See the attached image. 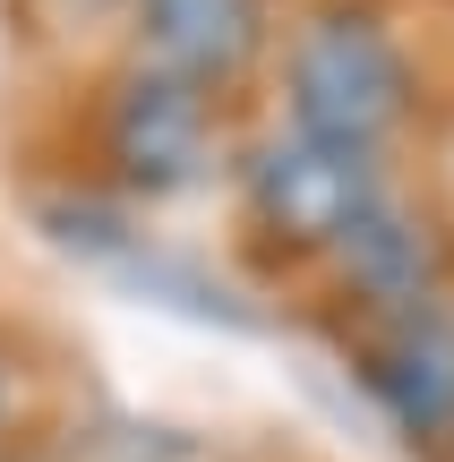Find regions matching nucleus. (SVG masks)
Returning a JSON list of instances; mask_svg holds the SVG:
<instances>
[{
    "label": "nucleus",
    "instance_id": "6e6552de",
    "mask_svg": "<svg viewBox=\"0 0 454 462\" xmlns=\"http://www.w3.org/2000/svg\"><path fill=\"white\" fill-rule=\"evenodd\" d=\"M51 9H60V17H86V26H120L137 0H51Z\"/></svg>",
    "mask_w": 454,
    "mask_h": 462
},
{
    "label": "nucleus",
    "instance_id": "f03ea898",
    "mask_svg": "<svg viewBox=\"0 0 454 462\" xmlns=\"http://www.w3.org/2000/svg\"><path fill=\"white\" fill-rule=\"evenodd\" d=\"M249 120H257L249 103H223L112 43L60 103V171L95 180L129 215H163V206L223 189Z\"/></svg>",
    "mask_w": 454,
    "mask_h": 462
},
{
    "label": "nucleus",
    "instance_id": "20e7f679",
    "mask_svg": "<svg viewBox=\"0 0 454 462\" xmlns=\"http://www.w3.org/2000/svg\"><path fill=\"white\" fill-rule=\"evenodd\" d=\"M429 300H454V206L421 171H403V180L352 223V240L318 265L301 309L318 317V334H335V326L429 309Z\"/></svg>",
    "mask_w": 454,
    "mask_h": 462
},
{
    "label": "nucleus",
    "instance_id": "9d476101",
    "mask_svg": "<svg viewBox=\"0 0 454 462\" xmlns=\"http://www.w3.org/2000/svg\"><path fill=\"white\" fill-rule=\"evenodd\" d=\"M0 462H51V454H43V446H26V454H0Z\"/></svg>",
    "mask_w": 454,
    "mask_h": 462
},
{
    "label": "nucleus",
    "instance_id": "7ed1b4c3",
    "mask_svg": "<svg viewBox=\"0 0 454 462\" xmlns=\"http://www.w3.org/2000/svg\"><path fill=\"white\" fill-rule=\"evenodd\" d=\"M412 163H386V154L335 146V137L283 129V120L257 112L232 146V171H223V223H232V257L249 265V282L301 300L318 282V265L352 240V223L403 180Z\"/></svg>",
    "mask_w": 454,
    "mask_h": 462
},
{
    "label": "nucleus",
    "instance_id": "423d86ee",
    "mask_svg": "<svg viewBox=\"0 0 454 462\" xmlns=\"http://www.w3.org/2000/svg\"><path fill=\"white\" fill-rule=\"evenodd\" d=\"M283 17H292V0H137L120 17V51L257 112L266 69L283 51Z\"/></svg>",
    "mask_w": 454,
    "mask_h": 462
},
{
    "label": "nucleus",
    "instance_id": "f257e3e1",
    "mask_svg": "<svg viewBox=\"0 0 454 462\" xmlns=\"http://www.w3.org/2000/svg\"><path fill=\"white\" fill-rule=\"evenodd\" d=\"M446 103L454 78L429 34V0H292L257 112L283 129L412 163L438 146Z\"/></svg>",
    "mask_w": 454,
    "mask_h": 462
},
{
    "label": "nucleus",
    "instance_id": "39448f33",
    "mask_svg": "<svg viewBox=\"0 0 454 462\" xmlns=\"http://www.w3.org/2000/svg\"><path fill=\"white\" fill-rule=\"evenodd\" d=\"M403 462H454V300L326 334Z\"/></svg>",
    "mask_w": 454,
    "mask_h": 462
},
{
    "label": "nucleus",
    "instance_id": "9b49d317",
    "mask_svg": "<svg viewBox=\"0 0 454 462\" xmlns=\"http://www.w3.org/2000/svg\"><path fill=\"white\" fill-rule=\"evenodd\" d=\"M232 462H257V454H232Z\"/></svg>",
    "mask_w": 454,
    "mask_h": 462
},
{
    "label": "nucleus",
    "instance_id": "1a4fd4ad",
    "mask_svg": "<svg viewBox=\"0 0 454 462\" xmlns=\"http://www.w3.org/2000/svg\"><path fill=\"white\" fill-rule=\"evenodd\" d=\"M429 34H438V51H446V78H454V0H429Z\"/></svg>",
    "mask_w": 454,
    "mask_h": 462
},
{
    "label": "nucleus",
    "instance_id": "0eeeda50",
    "mask_svg": "<svg viewBox=\"0 0 454 462\" xmlns=\"http://www.w3.org/2000/svg\"><path fill=\"white\" fill-rule=\"evenodd\" d=\"M51 394H60V360L34 326H0V454H26L51 437Z\"/></svg>",
    "mask_w": 454,
    "mask_h": 462
}]
</instances>
